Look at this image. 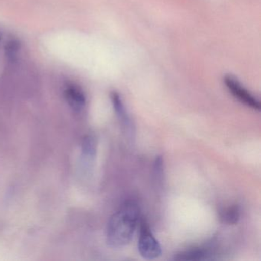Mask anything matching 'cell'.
<instances>
[{"mask_svg": "<svg viewBox=\"0 0 261 261\" xmlns=\"http://www.w3.org/2000/svg\"><path fill=\"white\" fill-rule=\"evenodd\" d=\"M140 219L137 203L128 201L110 218L106 228L107 244L112 248L127 245L134 236Z\"/></svg>", "mask_w": 261, "mask_h": 261, "instance_id": "1", "label": "cell"}, {"mask_svg": "<svg viewBox=\"0 0 261 261\" xmlns=\"http://www.w3.org/2000/svg\"><path fill=\"white\" fill-rule=\"evenodd\" d=\"M138 250L140 255L146 259H156L162 253L160 243L151 231L149 225L144 219L140 220Z\"/></svg>", "mask_w": 261, "mask_h": 261, "instance_id": "2", "label": "cell"}, {"mask_svg": "<svg viewBox=\"0 0 261 261\" xmlns=\"http://www.w3.org/2000/svg\"><path fill=\"white\" fill-rule=\"evenodd\" d=\"M224 83L232 95L248 108L256 111H260V103L259 100L250 94L239 82L232 75H225Z\"/></svg>", "mask_w": 261, "mask_h": 261, "instance_id": "3", "label": "cell"}, {"mask_svg": "<svg viewBox=\"0 0 261 261\" xmlns=\"http://www.w3.org/2000/svg\"><path fill=\"white\" fill-rule=\"evenodd\" d=\"M111 99L113 107L115 110L116 114H117L119 120L124 125L125 127L127 128L128 129H131L132 126H131L130 118H129V116L128 115L127 112H126V108L123 105V100H122L120 94L116 91H113L111 94Z\"/></svg>", "mask_w": 261, "mask_h": 261, "instance_id": "4", "label": "cell"}, {"mask_svg": "<svg viewBox=\"0 0 261 261\" xmlns=\"http://www.w3.org/2000/svg\"><path fill=\"white\" fill-rule=\"evenodd\" d=\"M210 256L207 249L201 248V247H194L183 250L175 255L174 259L175 260L197 261L203 260L207 259Z\"/></svg>", "mask_w": 261, "mask_h": 261, "instance_id": "5", "label": "cell"}, {"mask_svg": "<svg viewBox=\"0 0 261 261\" xmlns=\"http://www.w3.org/2000/svg\"><path fill=\"white\" fill-rule=\"evenodd\" d=\"M65 97L69 105L77 111L82 110L86 103L85 94L80 88L75 86H70L67 88Z\"/></svg>", "mask_w": 261, "mask_h": 261, "instance_id": "6", "label": "cell"}, {"mask_svg": "<svg viewBox=\"0 0 261 261\" xmlns=\"http://www.w3.org/2000/svg\"><path fill=\"white\" fill-rule=\"evenodd\" d=\"M82 155L88 161H91L95 157L97 152V143L93 136L87 135L84 137L82 143Z\"/></svg>", "mask_w": 261, "mask_h": 261, "instance_id": "7", "label": "cell"}, {"mask_svg": "<svg viewBox=\"0 0 261 261\" xmlns=\"http://www.w3.org/2000/svg\"><path fill=\"white\" fill-rule=\"evenodd\" d=\"M241 216V210L238 205H232L221 212V219L227 224H236Z\"/></svg>", "mask_w": 261, "mask_h": 261, "instance_id": "8", "label": "cell"}]
</instances>
